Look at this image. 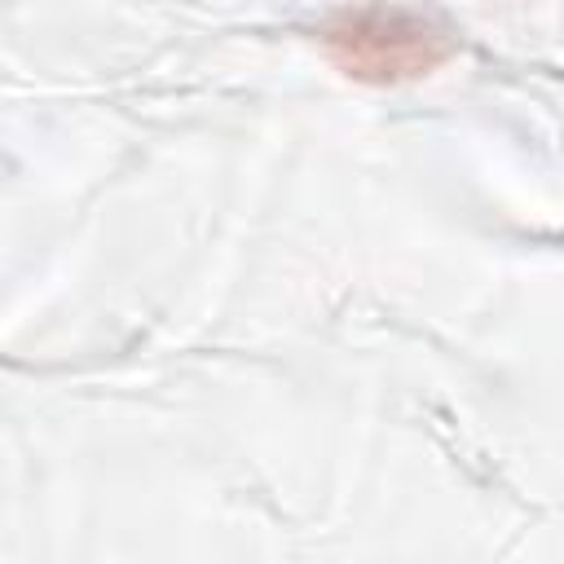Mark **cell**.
Segmentation results:
<instances>
[{
    "instance_id": "1",
    "label": "cell",
    "mask_w": 564,
    "mask_h": 564,
    "mask_svg": "<svg viewBox=\"0 0 564 564\" xmlns=\"http://www.w3.org/2000/svg\"><path fill=\"white\" fill-rule=\"evenodd\" d=\"M326 48L344 75L366 84H401L432 75L449 53L454 40L432 18L401 9V4H366L348 9L326 26Z\"/></svg>"
}]
</instances>
